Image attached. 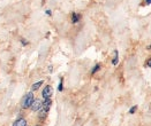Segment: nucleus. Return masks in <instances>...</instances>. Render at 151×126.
Instances as JSON below:
<instances>
[{"label": "nucleus", "mask_w": 151, "mask_h": 126, "mask_svg": "<svg viewBox=\"0 0 151 126\" xmlns=\"http://www.w3.org/2000/svg\"><path fill=\"white\" fill-rule=\"evenodd\" d=\"M35 100V96H34V93L32 92H28L22 98V101H21V107L22 109H28L31 107L32 102Z\"/></svg>", "instance_id": "obj_2"}, {"label": "nucleus", "mask_w": 151, "mask_h": 126, "mask_svg": "<svg viewBox=\"0 0 151 126\" xmlns=\"http://www.w3.org/2000/svg\"><path fill=\"white\" fill-rule=\"evenodd\" d=\"M43 83H44V80H39L37 83H35V84L31 86V91H37V89H39V87L43 85Z\"/></svg>", "instance_id": "obj_7"}, {"label": "nucleus", "mask_w": 151, "mask_h": 126, "mask_svg": "<svg viewBox=\"0 0 151 126\" xmlns=\"http://www.w3.org/2000/svg\"><path fill=\"white\" fill-rule=\"evenodd\" d=\"M147 65H148L149 68H151V57L149 59V60H148V61H147Z\"/></svg>", "instance_id": "obj_13"}, {"label": "nucleus", "mask_w": 151, "mask_h": 126, "mask_svg": "<svg viewBox=\"0 0 151 126\" xmlns=\"http://www.w3.org/2000/svg\"><path fill=\"white\" fill-rule=\"evenodd\" d=\"M145 4H147V5H150V4H151V0H145Z\"/></svg>", "instance_id": "obj_15"}, {"label": "nucleus", "mask_w": 151, "mask_h": 126, "mask_svg": "<svg viewBox=\"0 0 151 126\" xmlns=\"http://www.w3.org/2000/svg\"><path fill=\"white\" fill-rule=\"evenodd\" d=\"M21 45L22 46H28L29 45V41L27 39H24V38H21Z\"/></svg>", "instance_id": "obj_11"}, {"label": "nucleus", "mask_w": 151, "mask_h": 126, "mask_svg": "<svg viewBox=\"0 0 151 126\" xmlns=\"http://www.w3.org/2000/svg\"><path fill=\"white\" fill-rule=\"evenodd\" d=\"M58 91L59 92H63V78H60V81H59V86H58Z\"/></svg>", "instance_id": "obj_10"}, {"label": "nucleus", "mask_w": 151, "mask_h": 126, "mask_svg": "<svg viewBox=\"0 0 151 126\" xmlns=\"http://www.w3.org/2000/svg\"><path fill=\"white\" fill-rule=\"evenodd\" d=\"M99 69H101V64L98 63V64H96V65L92 68V70H91V75H95V74H96V72H97Z\"/></svg>", "instance_id": "obj_9"}, {"label": "nucleus", "mask_w": 151, "mask_h": 126, "mask_svg": "<svg viewBox=\"0 0 151 126\" xmlns=\"http://www.w3.org/2000/svg\"><path fill=\"white\" fill-rule=\"evenodd\" d=\"M118 62H119V53H118V50H115V52H114V57H113V60H112V64H113V65H116Z\"/></svg>", "instance_id": "obj_8"}, {"label": "nucleus", "mask_w": 151, "mask_h": 126, "mask_svg": "<svg viewBox=\"0 0 151 126\" xmlns=\"http://www.w3.org/2000/svg\"><path fill=\"white\" fill-rule=\"evenodd\" d=\"M52 93H53V88H52V86L47 85V86H45L44 89H43L42 96H43V99H50L51 96H52Z\"/></svg>", "instance_id": "obj_3"}, {"label": "nucleus", "mask_w": 151, "mask_h": 126, "mask_svg": "<svg viewBox=\"0 0 151 126\" xmlns=\"http://www.w3.org/2000/svg\"><path fill=\"white\" fill-rule=\"evenodd\" d=\"M13 126H27V120L23 119V118L16 119V120L13 123Z\"/></svg>", "instance_id": "obj_5"}, {"label": "nucleus", "mask_w": 151, "mask_h": 126, "mask_svg": "<svg viewBox=\"0 0 151 126\" xmlns=\"http://www.w3.org/2000/svg\"><path fill=\"white\" fill-rule=\"evenodd\" d=\"M52 104V100L50 99H44V101L42 102V107L40 109L38 110V117L40 119H45L47 113H49V110H50V107Z\"/></svg>", "instance_id": "obj_1"}, {"label": "nucleus", "mask_w": 151, "mask_h": 126, "mask_svg": "<svg viewBox=\"0 0 151 126\" xmlns=\"http://www.w3.org/2000/svg\"><path fill=\"white\" fill-rule=\"evenodd\" d=\"M80 20H81V14H77V13H72V23H77V22H80Z\"/></svg>", "instance_id": "obj_6"}, {"label": "nucleus", "mask_w": 151, "mask_h": 126, "mask_svg": "<svg viewBox=\"0 0 151 126\" xmlns=\"http://www.w3.org/2000/svg\"><path fill=\"white\" fill-rule=\"evenodd\" d=\"M45 13H46V15H49V16H51V15H52V12H51L50 9H46V11H45Z\"/></svg>", "instance_id": "obj_14"}, {"label": "nucleus", "mask_w": 151, "mask_h": 126, "mask_svg": "<svg viewBox=\"0 0 151 126\" xmlns=\"http://www.w3.org/2000/svg\"><path fill=\"white\" fill-rule=\"evenodd\" d=\"M40 107H42V100H39V99H37V100H34V102H32V104H31V109H32V111H38L39 109H40Z\"/></svg>", "instance_id": "obj_4"}, {"label": "nucleus", "mask_w": 151, "mask_h": 126, "mask_svg": "<svg viewBox=\"0 0 151 126\" xmlns=\"http://www.w3.org/2000/svg\"><path fill=\"white\" fill-rule=\"evenodd\" d=\"M136 110H137V105H134V107H132V108H130L129 113H132V115H133V113H135V111H136Z\"/></svg>", "instance_id": "obj_12"}]
</instances>
